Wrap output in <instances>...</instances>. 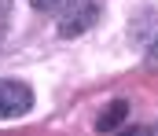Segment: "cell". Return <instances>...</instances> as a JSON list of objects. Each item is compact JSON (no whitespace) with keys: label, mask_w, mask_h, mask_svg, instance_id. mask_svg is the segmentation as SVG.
<instances>
[{"label":"cell","mask_w":158,"mask_h":136,"mask_svg":"<svg viewBox=\"0 0 158 136\" xmlns=\"http://www.w3.org/2000/svg\"><path fill=\"white\" fill-rule=\"evenodd\" d=\"M99 19V0H74L63 15H59V37H81L85 30H92Z\"/></svg>","instance_id":"obj_1"},{"label":"cell","mask_w":158,"mask_h":136,"mask_svg":"<svg viewBox=\"0 0 158 136\" xmlns=\"http://www.w3.org/2000/svg\"><path fill=\"white\" fill-rule=\"evenodd\" d=\"M33 107V92L22 81H0V122L7 118H22Z\"/></svg>","instance_id":"obj_2"},{"label":"cell","mask_w":158,"mask_h":136,"mask_svg":"<svg viewBox=\"0 0 158 136\" xmlns=\"http://www.w3.org/2000/svg\"><path fill=\"white\" fill-rule=\"evenodd\" d=\"M125 118H129V103H125V99H114V103L96 118V129H99V133H114Z\"/></svg>","instance_id":"obj_3"},{"label":"cell","mask_w":158,"mask_h":136,"mask_svg":"<svg viewBox=\"0 0 158 136\" xmlns=\"http://www.w3.org/2000/svg\"><path fill=\"white\" fill-rule=\"evenodd\" d=\"M37 11H52V7H59V0H30Z\"/></svg>","instance_id":"obj_4"},{"label":"cell","mask_w":158,"mask_h":136,"mask_svg":"<svg viewBox=\"0 0 158 136\" xmlns=\"http://www.w3.org/2000/svg\"><path fill=\"white\" fill-rule=\"evenodd\" d=\"M7 11H11V0H0V30H4V19H7Z\"/></svg>","instance_id":"obj_5"},{"label":"cell","mask_w":158,"mask_h":136,"mask_svg":"<svg viewBox=\"0 0 158 136\" xmlns=\"http://www.w3.org/2000/svg\"><path fill=\"white\" fill-rule=\"evenodd\" d=\"M147 63H151V66H155V63H158V41H155V44H151V48H147Z\"/></svg>","instance_id":"obj_6"}]
</instances>
